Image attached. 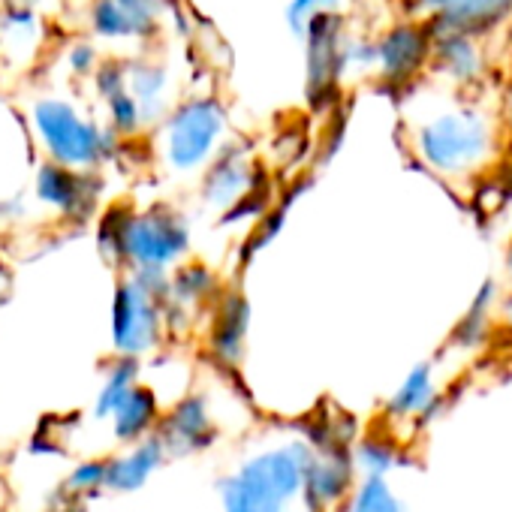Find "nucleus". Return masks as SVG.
I'll return each instance as SVG.
<instances>
[{
	"mask_svg": "<svg viewBox=\"0 0 512 512\" xmlns=\"http://www.w3.org/2000/svg\"><path fill=\"white\" fill-rule=\"evenodd\" d=\"M142 362L139 359H127V356H115L100 380V389L94 395V419H112L115 410L130 398V392L142 383Z\"/></svg>",
	"mask_w": 512,
	"mask_h": 512,
	"instance_id": "17",
	"label": "nucleus"
},
{
	"mask_svg": "<svg viewBox=\"0 0 512 512\" xmlns=\"http://www.w3.org/2000/svg\"><path fill=\"white\" fill-rule=\"evenodd\" d=\"M31 127L46 160L85 172H97V166L118 151L121 139L112 127L85 118L64 97H40L31 106Z\"/></svg>",
	"mask_w": 512,
	"mask_h": 512,
	"instance_id": "2",
	"label": "nucleus"
},
{
	"mask_svg": "<svg viewBox=\"0 0 512 512\" xmlns=\"http://www.w3.org/2000/svg\"><path fill=\"white\" fill-rule=\"evenodd\" d=\"M100 193H103V178L97 172L70 169L52 160L37 166L34 175L37 202L67 223H85L94 214Z\"/></svg>",
	"mask_w": 512,
	"mask_h": 512,
	"instance_id": "6",
	"label": "nucleus"
},
{
	"mask_svg": "<svg viewBox=\"0 0 512 512\" xmlns=\"http://www.w3.org/2000/svg\"><path fill=\"white\" fill-rule=\"evenodd\" d=\"M91 28L97 37L103 40H133L136 37V28L133 22L127 19V13L118 7V0H94L91 7Z\"/></svg>",
	"mask_w": 512,
	"mask_h": 512,
	"instance_id": "23",
	"label": "nucleus"
},
{
	"mask_svg": "<svg viewBox=\"0 0 512 512\" xmlns=\"http://www.w3.org/2000/svg\"><path fill=\"white\" fill-rule=\"evenodd\" d=\"M422 4L434 13V19L437 16H449V13H458V10H464V7H470V4H476V0H422Z\"/></svg>",
	"mask_w": 512,
	"mask_h": 512,
	"instance_id": "32",
	"label": "nucleus"
},
{
	"mask_svg": "<svg viewBox=\"0 0 512 512\" xmlns=\"http://www.w3.org/2000/svg\"><path fill=\"white\" fill-rule=\"evenodd\" d=\"M169 458L166 446L160 443V437H148L142 443L124 446L118 455L109 458V476H106V491L112 494H133L139 488L148 485V479L163 467V461Z\"/></svg>",
	"mask_w": 512,
	"mask_h": 512,
	"instance_id": "11",
	"label": "nucleus"
},
{
	"mask_svg": "<svg viewBox=\"0 0 512 512\" xmlns=\"http://www.w3.org/2000/svg\"><path fill=\"white\" fill-rule=\"evenodd\" d=\"M350 512H404L395 491L386 485V479L368 476L350 497Z\"/></svg>",
	"mask_w": 512,
	"mask_h": 512,
	"instance_id": "24",
	"label": "nucleus"
},
{
	"mask_svg": "<svg viewBox=\"0 0 512 512\" xmlns=\"http://www.w3.org/2000/svg\"><path fill=\"white\" fill-rule=\"evenodd\" d=\"M160 422H163V404H160L157 389L139 383L130 392V398L115 410V416L109 419V428L121 446H133V443L154 437Z\"/></svg>",
	"mask_w": 512,
	"mask_h": 512,
	"instance_id": "12",
	"label": "nucleus"
},
{
	"mask_svg": "<svg viewBox=\"0 0 512 512\" xmlns=\"http://www.w3.org/2000/svg\"><path fill=\"white\" fill-rule=\"evenodd\" d=\"M350 494V461L338 455H320L314 458L308 479H305V497L317 512H326L329 506L341 503Z\"/></svg>",
	"mask_w": 512,
	"mask_h": 512,
	"instance_id": "15",
	"label": "nucleus"
},
{
	"mask_svg": "<svg viewBox=\"0 0 512 512\" xmlns=\"http://www.w3.org/2000/svg\"><path fill=\"white\" fill-rule=\"evenodd\" d=\"M190 250L187 220L166 208L154 205L148 211L127 208L121 223V266L127 272H175Z\"/></svg>",
	"mask_w": 512,
	"mask_h": 512,
	"instance_id": "4",
	"label": "nucleus"
},
{
	"mask_svg": "<svg viewBox=\"0 0 512 512\" xmlns=\"http://www.w3.org/2000/svg\"><path fill=\"white\" fill-rule=\"evenodd\" d=\"M67 67L73 76H88V73H97V49L91 43H76L70 52H67Z\"/></svg>",
	"mask_w": 512,
	"mask_h": 512,
	"instance_id": "30",
	"label": "nucleus"
},
{
	"mask_svg": "<svg viewBox=\"0 0 512 512\" xmlns=\"http://www.w3.org/2000/svg\"><path fill=\"white\" fill-rule=\"evenodd\" d=\"M434 377H431V368L428 365H419L416 371L407 374V380L401 383V389L392 395L389 401V410L392 416L398 419H413L419 413H425L431 404H434Z\"/></svg>",
	"mask_w": 512,
	"mask_h": 512,
	"instance_id": "21",
	"label": "nucleus"
},
{
	"mask_svg": "<svg viewBox=\"0 0 512 512\" xmlns=\"http://www.w3.org/2000/svg\"><path fill=\"white\" fill-rule=\"evenodd\" d=\"M214 431L217 428H214V419H211L205 398L184 395L181 401H175L163 413L157 437L169 455H190V452H199L208 443H214Z\"/></svg>",
	"mask_w": 512,
	"mask_h": 512,
	"instance_id": "9",
	"label": "nucleus"
},
{
	"mask_svg": "<svg viewBox=\"0 0 512 512\" xmlns=\"http://www.w3.org/2000/svg\"><path fill=\"white\" fill-rule=\"evenodd\" d=\"M106 476H109V458H85L67 473L64 494H70L76 500H88V497L106 491Z\"/></svg>",
	"mask_w": 512,
	"mask_h": 512,
	"instance_id": "22",
	"label": "nucleus"
},
{
	"mask_svg": "<svg viewBox=\"0 0 512 512\" xmlns=\"http://www.w3.org/2000/svg\"><path fill=\"white\" fill-rule=\"evenodd\" d=\"M118 7L127 13V19L136 28V40H145L157 31L160 16L166 10V0H118Z\"/></svg>",
	"mask_w": 512,
	"mask_h": 512,
	"instance_id": "28",
	"label": "nucleus"
},
{
	"mask_svg": "<svg viewBox=\"0 0 512 512\" xmlns=\"http://www.w3.org/2000/svg\"><path fill=\"white\" fill-rule=\"evenodd\" d=\"M434 55V31L416 22H401L377 40V70L386 82L413 79Z\"/></svg>",
	"mask_w": 512,
	"mask_h": 512,
	"instance_id": "8",
	"label": "nucleus"
},
{
	"mask_svg": "<svg viewBox=\"0 0 512 512\" xmlns=\"http://www.w3.org/2000/svg\"><path fill=\"white\" fill-rule=\"evenodd\" d=\"M344 64L353 70H371L377 67V40H353L344 49Z\"/></svg>",
	"mask_w": 512,
	"mask_h": 512,
	"instance_id": "29",
	"label": "nucleus"
},
{
	"mask_svg": "<svg viewBox=\"0 0 512 512\" xmlns=\"http://www.w3.org/2000/svg\"><path fill=\"white\" fill-rule=\"evenodd\" d=\"M431 61H434V70L440 76H446L449 82H455V85H470L485 70V58H482L479 43L473 37H464V34L434 37Z\"/></svg>",
	"mask_w": 512,
	"mask_h": 512,
	"instance_id": "14",
	"label": "nucleus"
},
{
	"mask_svg": "<svg viewBox=\"0 0 512 512\" xmlns=\"http://www.w3.org/2000/svg\"><path fill=\"white\" fill-rule=\"evenodd\" d=\"M344 49H347V40H344L341 13L320 16L308 28V34H305V94L314 106L326 103L335 94L341 76L347 73Z\"/></svg>",
	"mask_w": 512,
	"mask_h": 512,
	"instance_id": "7",
	"label": "nucleus"
},
{
	"mask_svg": "<svg viewBox=\"0 0 512 512\" xmlns=\"http://www.w3.org/2000/svg\"><path fill=\"white\" fill-rule=\"evenodd\" d=\"M506 266H509V278H512V247H509V256H506Z\"/></svg>",
	"mask_w": 512,
	"mask_h": 512,
	"instance_id": "37",
	"label": "nucleus"
},
{
	"mask_svg": "<svg viewBox=\"0 0 512 512\" xmlns=\"http://www.w3.org/2000/svg\"><path fill=\"white\" fill-rule=\"evenodd\" d=\"M0 103H4V100H0Z\"/></svg>",
	"mask_w": 512,
	"mask_h": 512,
	"instance_id": "38",
	"label": "nucleus"
},
{
	"mask_svg": "<svg viewBox=\"0 0 512 512\" xmlns=\"http://www.w3.org/2000/svg\"><path fill=\"white\" fill-rule=\"evenodd\" d=\"M341 10V0H290L287 7V28L305 40L308 28L320 19V16H329V13H338Z\"/></svg>",
	"mask_w": 512,
	"mask_h": 512,
	"instance_id": "27",
	"label": "nucleus"
},
{
	"mask_svg": "<svg viewBox=\"0 0 512 512\" xmlns=\"http://www.w3.org/2000/svg\"><path fill=\"white\" fill-rule=\"evenodd\" d=\"M253 193V163L241 145H223L220 154L211 160L202 178V199L217 208L229 211L241 205Z\"/></svg>",
	"mask_w": 512,
	"mask_h": 512,
	"instance_id": "10",
	"label": "nucleus"
},
{
	"mask_svg": "<svg viewBox=\"0 0 512 512\" xmlns=\"http://www.w3.org/2000/svg\"><path fill=\"white\" fill-rule=\"evenodd\" d=\"M28 452H31L34 458H55V455H61V452H64V446H58V443H55V437H52L46 428H40V431L31 437Z\"/></svg>",
	"mask_w": 512,
	"mask_h": 512,
	"instance_id": "31",
	"label": "nucleus"
},
{
	"mask_svg": "<svg viewBox=\"0 0 512 512\" xmlns=\"http://www.w3.org/2000/svg\"><path fill=\"white\" fill-rule=\"evenodd\" d=\"M398 452H395V446L389 443V440H365V443H359V449H356V455H353V464L356 467H362L368 476H374V479H383L398 461Z\"/></svg>",
	"mask_w": 512,
	"mask_h": 512,
	"instance_id": "26",
	"label": "nucleus"
},
{
	"mask_svg": "<svg viewBox=\"0 0 512 512\" xmlns=\"http://www.w3.org/2000/svg\"><path fill=\"white\" fill-rule=\"evenodd\" d=\"M506 121H509V130H512V76H509V85H506Z\"/></svg>",
	"mask_w": 512,
	"mask_h": 512,
	"instance_id": "36",
	"label": "nucleus"
},
{
	"mask_svg": "<svg viewBox=\"0 0 512 512\" xmlns=\"http://www.w3.org/2000/svg\"><path fill=\"white\" fill-rule=\"evenodd\" d=\"M512 13V0H476V4L449 13V16H437L431 19V31L434 37L443 34H464V37H479L494 31L497 25H503Z\"/></svg>",
	"mask_w": 512,
	"mask_h": 512,
	"instance_id": "16",
	"label": "nucleus"
},
{
	"mask_svg": "<svg viewBox=\"0 0 512 512\" xmlns=\"http://www.w3.org/2000/svg\"><path fill=\"white\" fill-rule=\"evenodd\" d=\"M49 512H82V500H76V497H70V494H58V500L49 506Z\"/></svg>",
	"mask_w": 512,
	"mask_h": 512,
	"instance_id": "34",
	"label": "nucleus"
},
{
	"mask_svg": "<svg viewBox=\"0 0 512 512\" xmlns=\"http://www.w3.org/2000/svg\"><path fill=\"white\" fill-rule=\"evenodd\" d=\"M244 335H247V302L241 296H223V302H217V317L208 335L214 356L223 362H235L241 353Z\"/></svg>",
	"mask_w": 512,
	"mask_h": 512,
	"instance_id": "18",
	"label": "nucleus"
},
{
	"mask_svg": "<svg viewBox=\"0 0 512 512\" xmlns=\"http://www.w3.org/2000/svg\"><path fill=\"white\" fill-rule=\"evenodd\" d=\"M106 115H109V127H112L118 136H136V133L145 130L142 109H139V103L133 100L130 88L106 100Z\"/></svg>",
	"mask_w": 512,
	"mask_h": 512,
	"instance_id": "25",
	"label": "nucleus"
},
{
	"mask_svg": "<svg viewBox=\"0 0 512 512\" xmlns=\"http://www.w3.org/2000/svg\"><path fill=\"white\" fill-rule=\"evenodd\" d=\"M413 148L437 175H473L494 154V130L479 109L449 106L416 124Z\"/></svg>",
	"mask_w": 512,
	"mask_h": 512,
	"instance_id": "1",
	"label": "nucleus"
},
{
	"mask_svg": "<svg viewBox=\"0 0 512 512\" xmlns=\"http://www.w3.org/2000/svg\"><path fill=\"white\" fill-rule=\"evenodd\" d=\"M166 302L151 296L133 275L121 278L112 293V350L115 356L142 359L163 344Z\"/></svg>",
	"mask_w": 512,
	"mask_h": 512,
	"instance_id": "5",
	"label": "nucleus"
},
{
	"mask_svg": "<svg viewBox=\"0 0 512 512\" xmlns=\"http://www.w3.org/2000/svg\"><path fill=\"white\" fill-rule=\"evenodd\" d=\"M226 109L217 97H190L178 103L160 127V154L175 175L208 169L220 154Z\"/></svg>",
	"mask_w": 512,
	"mask_h": 512,
	"instance_id": "3",
	"label": "nucleus"
},
{
	"mask_svg": "<svg viewBox=\"0 0 512 512\" xmlns=\"http://www.w3.org/2000/svg\"><path fill=\"white\" fill-rule=\"evenodd\" d=\"M217 491H220L223 512H284V506H287V503H281L278 497H272L263 488H256L253 482H247L238 473L220 479Z\"/></svg>",
	"mask_w": 512,
	"mask_h": 512,
	"instance_id": "19",
	"label": "nucleus"
},
{
	"mask_svg": "<svg viewBox=\"0 0 512 512\" xmlns=\"http://www.w3.org/2000/svg\"><path fill=\"white\" fill-rule=\"evenodd\" d=\"M10 290H13V272L0 263V305L10 299Z\"/></svg>",
	"mask_w": 512,
	"mask_h": 512,
	"instance_id": "35",
	"label": "nucleus"
},
{
	"mask_svg": "<svg viewBox=\"0 0 512 512\" xmlns=\"http://www.w3.org/2000/svg\"><path fill=\"white\" fill-rule=\"evenodd\" d=\"M211 293H214V275L199 263H181L172 272L169 302L166 305H172L178 311H187V308H196L199 302H205Z\"/></svg>",
	"mask_w": 512,
	"mask_h": 512,
	"instance_id": "20",
	"label": "nucleus"
},
{
	"mask_svg": "<svg viewBox=\"0 0 512 512\" xmlns=\"http://www.w3.org/2000/svg\"><path fill=\"white\" fill-rule=\"evenodd\" d=\"M19 217H25V202H22L19 196L0 202V226H10V223H16Z\"/></svg>",
	"mask_w": 512,
	"mask_h": 512,
	"instance_id": "33",
	"label": "nucleus"
},
{
	"mask_svg": "<svg viewBox=\"0 0 512 512\" xmlns=\"http://www.w3.org/2000/svg\"><path fill=\"white\" fill-rule=\"evenodd\" d=\"M127 88L142 109L145 127L166 121L169 109V70L154 61H130L127 64Z\"/></svg>",
	"mask_w": 512,
	"mask_h": 512,
	"instance_id": "13",
	"label": "nucleus"
}]
</instances>
